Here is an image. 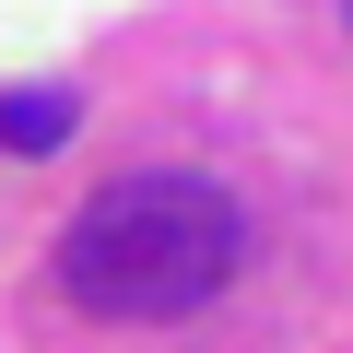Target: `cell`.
<instances>
[{
  "mask_svg": "<svg viewBox=\"0 0 353 353\" xmlns=\"http://www.w3.org/2000/svg\"><path fill=\"white\" fill-rule=\"evenodd\" d=\"M236 259H248V212L212 176H118L59 236V283L83 318H189L236 283Z\"/></svg>",
  "mask_w": 353,
  "mask_h": 353,
  "instance_id": "6da1fadb",
  "label": "cell"
},
{
  "mask_svg": "<svg viewBox=\"0 0 353 353\" xmlns=\"http://www.w3.org/2000/svg\"><path fill=\"white\" fill-rule=\"evenodd\" d=\"M71 118H83V106H71L59 83H12V94H0V153H59Z\"/></svg>",
  "mask_w": 353,
  "mask_h": 353,
  "instance_id": "7a4b0ae2",
  "label": "cell"
},
{
  "mask_svg": "<svg viewBox=\"0 0 353 353\" xmlns=\"http://www.w3.org/2000/svg\"><path fill=\"white\" fill-rule=\"evenodd\" d=\"M341 24H353V0H341Z\"/></svg>",
  "mask_w": 353,
  "mask_h": 353,
  "instance_id": "3957f363",
  "label": "cell"
}]
</instances>
